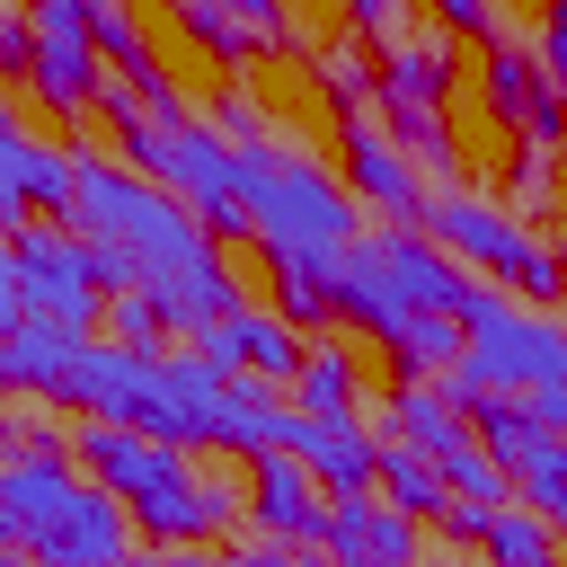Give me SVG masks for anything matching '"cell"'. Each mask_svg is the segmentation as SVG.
<instances>
[{
  "mask_svg": "<svg viewBox=\"0 0 567 567\" xmlns=\"http://www.w3.org/2000/svg\"><path fill=\"white\" fill-rule=\"evenodd\" d=\"M71 230L97 239V248H124L133 257V292L168 319V337L204 346L239 301V275L221 266V239L168 195L151 186L142 168H115V159H80V186H71Z\"/></svg>",
  "mask_w": 567,
  "mask_h": 567,
  "instance_id": "6da1fadb",
  "label": "cell"
},
{
  "mask_svg": "<svg viewBox=\"0 0 567 567\" xmlns=\"http://www.w3.org/2000/svg\"><path fill=\"white\" fill-rule=\"evenodd\" d=\"M71 461L133 514L142 540L195 549V540H221L230 523H248V487H230L221 470H204L186 443H159V434H133V425H80Z\"/></svg>",
  "mask_w": 567,
  "mask_h": 567,
  "instance_id": "7a4b0ae2",
  "label": "cell"
},
{
  "mask_svg": "<svg viewBox=\"0 0 567 567\" xmlns=\"http://www.w3.org/2000/svg\"><path fill=\"white\" fill-rule=\"evenodd\" d=\"M0 549L35 567H133V514L62 443H18L0 461Z\"/></svg>",
  "mask_w": 567,
  "mask_h": 567,
  "instance_id": "3957f363",
  "label": "cell"
},
{
  "mask_svg": "<svg viewBox=\"0 0 567 567\" xmlns=\"http://www.w3.org/2000/svg\"><path fill=\"white\" fill-rule=\"evenodd\" d=\"M540 381H567V319H549V310H532V301H514L496 284H470V301H461V363L443 372V390L470 408L487 390L532 399Z\"/></svg>",
  "mask_w": 567,
  "mask_h": 567,
  "instance_id": "277c9868",
  "label": "cell"
},
{
  "mask_svg": "<svg viewBox=\"0 0 567 567\" xmlns=\"http://www.w3.org/2000/svg\"><path fill=\"white\" fill-rule=\"evenodd\" d=\"M452 266H470V275H496V284H514V301H558L567 292V266H558V248H540L514 213H496V204H478V195H461V186H443V195H425V221H416Z\"/></svg>",
  "mask_w": 567,
  "mask_h": 567,
  "instance_id": "5b68a950",
  "label": "cell"
},
{
  "mask_svg": "<svg viewBox=\"0 0 567 567\" xmlns=\"http://www.w3.org/2000/svg\"><path fill=\"white\" fill-rule=\"evenodd\" d=\"M53 408H80L89 425H133L168 443V354H133L115 337H89L53 390Z\"/></svg>",
  "mask_w": 567,
  "mask_h": 567,
  "instance_id": "8992f818",
  "label": "cell"
},
{
  "mask_svg": "<svg viewBox=\"0 0 567 567\" xmlns=\"http://www.w3.org/2000/svg\"><path fill=\"white\" fill-rule=\"evenodd\" d=\"M9 257H18V292H27L35 319H62V328L97 337L106 284H97V257H89V239H80L71 221H27V230L9 239Z\"/></svg>",
  "mask_w": 567,
  "mask_h": 567,
  "instance_id": "52a82bcc",
  "label": "cell"
},
{
  "mask_svg": "<svg viewBox=\"0 0 567 567\" xmlns=\"http://www.w3.org/2000/svg\"><path fill=\"white\" fill-rule=\"evenodd\" d=\"M27 27H35V62H27V89L53 106V115H89L106 97V53L89 35V0H27Z\"/></svg>",
  "mask_w": 567,
  "mask_h": 567,
  "instance_id": "ba28073f",
  "label": "cell"
},
{
  "mask_svg": "<svg viewBox=\"0 0 567 567\" xmlns=\"http://www.w3.org/2000/svg\"><path fill=\"white\" fill-rule=\"evenodd\" d=\"M478 80H487V106H496V124H514V133H523V151H567V97L549 89L540 53H523V44L487 35V62H478Z\"/></svg>",
  "mask_w": 567,
  "mask_h": 567,
  "instance_id": "9c48e42d",
  "label": "cell"
},
{
  "mask_svg": "<svg viewBox=\"0 0 567 567\" xmlns=\"http://www.w3.org/2000/svg\"><path fill=\"white\" fill-rule=\"evenodd\" d=\"M346 177H354V204H372V213H390V230H416L425 221V177H416V159H408V142L399 133H381V124H363V115H346Z\"/></svg>",
  "mask_w": 567,
  "mask_h": 567,
  "instance_id": "30bf717a",
  "label": "cell"
},
{
  "mask_svg": "<svg viewBox=\"0 0 567 567\" xmlns=\"http://www.w3.org/2000/svg\"><path fill=\"white\" fill-rule=\"evenodd\" d=\"M319 549L337 567H425V523L381 505V496H328V532Z\"/></svg>",
  "mask_w": 567,
  "mask_h": 567,
  "instance_id": "8fae6325",
  "label": "cell"
},
{
  "mask_svg": "<svg viewBox=\"0 0 567 567\" xmlns=\"http://www.w3.org/2000/svg\"><path fill=\"white\" fill-rule=\"evenodd\" d=\"M248 523H257L266 540H284V549H319V532H328V487H319L292 452H257V461H248Z\"/></svg>",
  "mask_w": 567,
  "mask_h": 567,
  "instance_id": "7c38bea8",
  "label": "cell"
},
{
  "mask_svg": "<svg viewBox=\"0 0 567 567\" xmlns=\"http://www.w3.org/2000/svg\"><path fill=\"white\" fill-rule=\"evenodd\" d=\"M213 372H248V381H266V390H284L292 399V372H301V328L284 319V310H230L204 346H195Z\"/></svg>",
  "mask_w": 567,
  "mask_h": 567,
  "instance_id": "4fadbf2b",
  "label": "cell"
},
{
  "mask_svg": "<svg viewBox=\"0 0 567 567\" xmlns=\"http://www.w3.org/2000/svg\"><path fill=\"white\" fill-rule=\"evenodd\" d=\"M452 80H461V35L416 27V35L390 44V62H381V97H372V106H381L390 124H408V115H443Z\"/></svg>",
  "mask_w": 567,
  "mask_h": 567,
  "instance_id": "5bb4252c",
  "label": "cell"
},
{
  "mask_svg": "<svg viewBox=\"0 0 567 567\" xmlns=\"http://www.w3.org/2000/svg\"><path fill=\"white\" fill-rule=\"evenodd\" d=\"M284 452L328 487V496H372V470H381V443L354 425V416H301L284 425Z\"/></svg>",
  "mask_w": 567,
  "mask_h": 567,
  "instance_id": "9a60e30c",
  "label": "cell"
},
{
  "mask_svg": "<svg viewBox=\"0 0 567 567\" xmlns=\"http://www.w3.org/2000/svg\"><path fill=\"white\" fill-rule=\"evenodd\" d=\"M372 257H381V275H390V292H399L408 310H452V319H461V301H470V284H478V275L452 266L425 230H381Z\"/></svg>",
  "mask_w": 567,
  "mask_h": 567,
  "instance_id": "2e32d148",
  "label": "cell"
},
{
  "mask_svg": "<svg viewBox=\"0 0 567 567\" xmlns=\"http://www.w3.org/2000/svg\"><path fill=\"white\" fill-rule=\"evenodd\" d=\"M80 346H89L80 328H62V319H35V310H27V319L0 337V390H35V399H53Z\"/></svg>",
  "mask_w": 567,
  "mask_h": 567,
  "instance_id": "e0dca14e",
  "label": "cell"
},
{
  "mask_svg": "<svg viewBox=\"0 0 567 567\" xmlns=\"http://www.w3.org/2000/svg\"><path fill=\"white\" fill-rule=\"evenodd\" d=\"M381 425H390V443H416L425 461H443L452 443H470V416H461V399L443 381H399L390 408H381Z\"/></svg>",
  "mask_w": 567,
  "mask_h": 567,
  "instance_id": "ac0fdd59",
  "label": "cell"
},
{
  "mask_svg": "<svg viewBox=\"0 0 567 567\" xmlns=\"http://www.w3.org/2000/svg\"><path fill=\"white\" fill-rule=\"evenodd\" d=\"M354 399H363V354L337 346V337H319L301 354V372H292V408L301 416H354Z\"/></svg>",
  "mask_w": 567,
  "mask_h": 567,
  "instance_id": "d6986e66",
  "label": "cell"
},
{
  "mask_svg": "<svg viewBox=\"0 0 567 567\" xmlns=\"http://www.w3.org/2000/svg\"><path fill=\"white\" fill-rule=\"evenodd\" d=\"M478 558H487V567H567L558 523H540L523 496L496 505V514H478Z\"/></svg>",
  "mask_w": 567,
  "mask_h": 567,
  "instance_id": "ffe728a7",
  "label": "cell"
},
{
  "mask_svg": "<svg viewBox=\"0 0 567 567\" xmlns=\"http://www.w3.org/2000/svg\"><path fill=\"white\" fill-rule=\"evenodd\" d=\"M372 487H381V505H399V514H416V523H443V514H452V487H443V470H434L416 443H381Z\"/></svg>",
  "mask_w": 567,
  "mask_h": 567,
  "instance_id": "44dd1931",
  "label": "cell"
},
{
  "mask_svg": "<svg viewBox=\"0 0 567 567\" xmlns=\"http://www.w3.org/2000/svg\"><path fill=\"white\" fill-rule=\"evenodd\" d=\"M381 354L399 363V381H443V372L461 363V319H452V310H425V319H408Z\"/></svg>",
  "mask_w": 567,
  "mask_h": 567,
  "instance_id": "7402d4cb",
  "label": "cell"
},
{
  "mask_svg": "<svg viewBox=\"0 0 567 567\" xmlns=\"http://www.w3.org/2000/svg\"><path fill=\"white\" fill-rule=\"evenodd\" d=\"M434 470H443V487H452V505H478V514H496V505H514V470H505V461H496V452H487L478 434H470V443H452V452H443Z\"/></svg>",
  "mask_w": 567,
  "mask_h": 567,
  "instance_id": "603a6c76",
  "label": "cell"
},
{
  "mask_svg": "<svg viewBox=\"0 0 567 567\" xmlns=\"http://www.w3.org/2000/svg\"><path fill=\"white\" fill-rule=\"evenodd\" d=\"M461 416H470V434H478V443H487V452H496L505 470H523V461H532V443H540V425H532V408H523V399H505V390H487V399H470Z\"/></svg>",
  "mask_w": 567,
  "mask_h": 567,
  "instance_id": "cb8c5ba5",
  "label": "cell"
},
{
  "mask_svg": "<svg viewBox=\"0 0 567 567\" xmlns=\"http://www.w3.org/2000/svg\"><path fill=\"white\" fill-rule=\"evenodd\" d=\"M514 496H523L540 523H558V532H567V443H558V434H540V443H532V461L514 470Z\"/></svg>",
  "mask_w": 567,
  "mask_h": 567,
  "instance_id": "d4e9b609",
  "label": "cell"
},
{
  "mask_svg": "<svg viewBox=\"0 0 567 567\" xmlns=\"http://www.w3.org/2000/svg\"><path fill=\"white\" fill-rule=\"evenodd\" d=\"M319 89L337 97V115H363V106L381 97V71H372L363 35H346V44H328V53H319Z\"/></svg>",
  "mask_w": 567,
  "mask_h": 567,
  "instance_id": "484cf974",
  "label": "cell"
},
{
  "mask_svg": "<svg viewBox=\"0 0 567 567\" xmlns=\"http://www.w3.org/2000/svg\"><path fill=\"white\" fill-rule=\"evenodd\" d=\"M168 9H177V27H186V35L204 44V53H221V62H239V53L257 44V27H239V18L221 9V0H168Z\"/></svg>",
  "mask_w": 567,
  "mask_h": 567,
  "instance_id": "4316f807",
  "label": "cell"
},
{
  "mask_svg": "<svg viewBox=\"0 0 567 567\" xmlns=\"http://www.w3.org/2000/svg\"><path fill=\"white\" fill-rule=\"evenodd\" d=\"M71 186H80V151L35 142V159H27V204H35V213H71Z\"/></svg>",
  "mask_w": 567,
  "mask_h": 567,
  "instance_id": "83f0119b",
  "label": "cell"
},
{
  "mask_svg": "<svg viewBox=\"0 0 567 567\" xmlns=\"http://www.w3.org/2000/svg\"><path fill=\"white\" fill-rule=\"evenodd\" d=\"M106 337L133 346V354H168V319H159L142 292H115V301H106Z\"/></svg>",
  "mask_w": 567,
  "mask_h": 567,
  "instance_id": "f1b7e54d",
  "label": "cell"
},
{
  "mask_svg": "<svg viewBox=\"0 0 567 567\" xmlns=\"http://www.w3.org/2000/svg\"><path fill=\"white\" fill-rule=\"evenodd\" d=\"M346 18H354V35L363 44H399V35H416V18H408V0H346Z\"/></svg>",
  "mask_w": 567,
  "mask_h": 567,
  "instance_id": "f546056e",
  "label": "cell"
},
{
  "mask_svg": "<svg viewBox=\"0 0 567 567\" xmlns=\"http://www.w3.org/2000/svg\"><path fill=\"white\" fill-rule=\"evenodd\" d=\"M434 27H443V35H478V44H487V35H496V9H487V0H434Z\"/></svg>",
  "mask_w": 567,
  "mask_h": 567,
  "instance_id": "4dcf8cb0",
  "label": "cell"
},
{
  "mask_svg": "<svg viewBox=\"0 0 567 567\" xmlns=\"http://www.w3.org/2000/svg\"><path fill=\"white\" fill-rule=\"evenodd\" d=\"M213 133H230V151H239V142H266L257 97H239V89H230V97H221V115H213Z\"/></svg>",
  "mask_w": 567,
  "mask_h": 567,
  "instance_id": "1f68e13d",
  "label": "cell"
},
{
  "mask_svg": "<svg viewBox=\"0 0 567 567\" xmlns=\"http://www.w3.org/2000/svg\"><path fill=\"white\" fill-rule=\"evenodd\" d=\"M523 408H532V425H540V434H558V443H567V381H540Z\"/></svg>",
  "mask_w": 567,
  "mask_h": 567,
  "instance_id": "d6a6232c",
  "label": "cell"
},
{
  "mask_svg": "<svg viewBox=\"0 0 567 567\" xmlns=\"http://www.w3.org/2000/svg\"><path fill=\"white\" fill-rule=\"evenodd\" d=\"M532 53H540V71H549V89L567 97V18H540V44H532Z\"/></svg>",
  "mask_w": 567,
  "mask_h": 567,
  "instance_id": "836d02e7",
  "label": "cell"
},
{
  "mask_svg": "<svg viewBox=\"0 0 567 567\" xmlns=\"http://www.w3.org/2000/svg\"><path fill=\"white\" fill-rule=\"evenodd\" d=\"M27 319V292H18V257H9V239H0V337Z\"/></svg>",
  "mask_w": 567,
  "mask_h": 567,
  "instance_id": "e575fe53",
  "label": "cell"
},
{
  "mask_svg": "<svg viewBox=\"0 0 567 567\" xmlns=\"http://www.w3.org/2000/svg\"><path fill=\"white\" fill-rule=\"evenodd\" d=\"M248 567H337L328 549H284V540H266V549H248Z\"/></svg>",
  "mask_w": 567,
  "mask_h": 567,
  "instance_id": "d590c367",
  "label": "cell"
},
{
  "mask_svg": "<svg viewBox=\"0 0 567 567\" xmlns=\"http://www.w3.org/2000/svg\"><path fill=\"white\" fill-rule=\"evenodd\" d=\"M159 567H248V558H230V549H213V540H195V549H168Z\"/></svg>",
  "mask_w": 567,
  "mask_h": 567,
  "instance_id": "8d00e7d4",
  "label": "cell"
},
{
  "mask_svg": "<svg viewBox=\"0 0 567 567\" xmlns=\"http://www.w3.org/2000/svg\"><path fill=\"white\" fill-rule=\"evenodd\" d=\"M9 452H18V416L0 408V461H9Z\"/></svg>",
  "mask_w": 567,
  "mask_h": 567,
  "instance_id": "74e56055",
  "label": "cell"
},
{
  "mask_svg": "<svg viewBox=\"0 0 567 567\" xmlns=\"http://www.w3.org/2000/svg\"><path fill=\"white\" fill-rule=\"evenodd\" d=\"M434 567H487V558H434Z\"/></svg>",
  "mask_w": 567,
  "mask_h": 567,
  "instance_id": "f35d334b",
  "label": "cell"
},
{
  "mask_svg": "<svg viewBox=\"0 0 567 567\" xmlns=\"http://www.w3.org/2000/svg\"><path fill=\"white\" fill-rule=\"evenodd\" d=\"M549 18H567V0H549Z\"/></svg>",
  "mask_w": 567,
  "mask_h": 567,
  "instance_id": "ab89813d",
  "label": "cell"
},
{
  "mask_svg": "<svg viewBox=\"0 0 567 567\" xmlns=\"http://www.w3.org/2000/svg\"><path fill=\"white\" fill-rule=\"evenodd\" d=\"M133 567H142V558H133Z\"/></svg>",
  "mask_w": 567,
  "mask_h": 567,
  "instance_id": "60d3db41",
  "label": "cell"
}]
</instances>
